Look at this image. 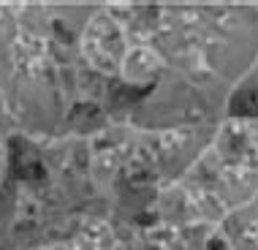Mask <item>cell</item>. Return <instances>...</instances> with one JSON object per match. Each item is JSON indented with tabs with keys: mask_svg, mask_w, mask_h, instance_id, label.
Listing matches in <instances>:
<instances>
[{
	"mask_svg": "<svg viewBox=\"0 0 258 250\" xmlns=\"http://www.w3.org/2000/svg\"><path fill=\"white\" fill-rule=\"evenodd\" d=\"M33 250H76L74 242H49V245H38Z\"/></svg>",
	"mask_w": 258,
	"mask_h": 250,
	"instance_id": "4",
	"label": "cell"
},
{
	"mask_svg": "<svg viewBox=\"0 0 258 250\" xmlns=\"http://www.w3.org/2000/svg\"><path fill=\"white\" fill-rule=\"evenodd\" d=\"M131 46L128 27L114 11L98 9L90 14L79 33V52L90 68L101 74H120L122 57Z\"/></svg>",
	"mask_w": 258,
	"mask_h": 250,
	"instance_id": "1",
	"label": "cell"
},
{
	"mask_svg": "<svg viewBox=\"0 0 258 250\" xmlns=\"http://www.w3.org/2000/svg\"><path fill=\"white\" fill-rule=\"evenodd\" d=\"M76 250H117L120 239H117L114 228L106 220H87L74 237Z\"/></svg>",
	"mask_w": 258,
	"mask_h": 250,
	"instance_id": "3",
	"label": "cell"
},
{
	"mask_svg": "<svg viewBox=\"0 0 258 250\" xmlns=\"http://www.w3.org/2000/svg\"><path fill=\"white\" fill-rule=\"evenodd\" d=\"M166 68L163 54L158 52L155 44H147V41H131L128 52L122 57L120 66V76L128 85L134 87H147L158 79V74Z\"/></svg>",
	"mask_w": 258,
	"mask_h": 250,
	"instance_id": "2",
	"label": "cell"
}]
</instances>
